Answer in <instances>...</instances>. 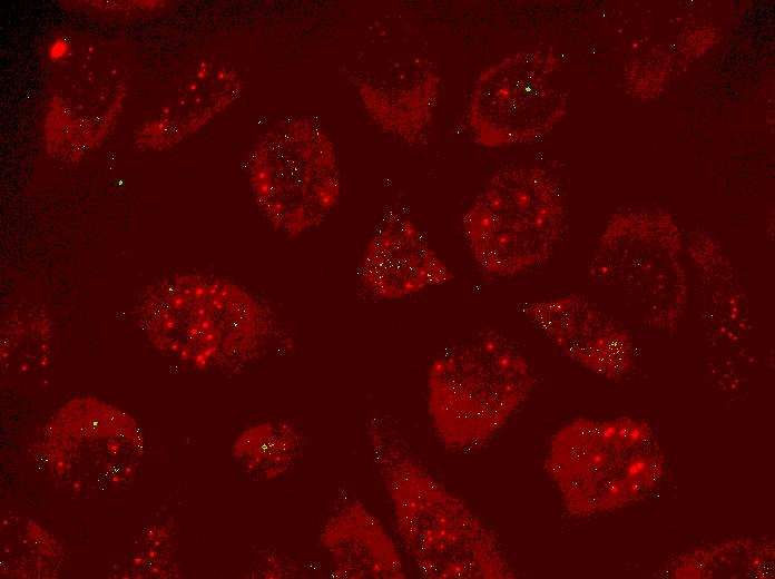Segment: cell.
<instances>
[{
    "label": "cell",
    "mask_w": 775,
    "mask_h": 579,
    "mask_svg": "<svg viewBox=\"0 0 775 579\" xmlns=\"http://www.w3.org/2000/svg\"><path fill=\"white\" fill-rule=\"evenodd\" d=\"M366 438L400 543L419 573L434 579L516 577L498 536L423 464L394 423L372 418Z\"/></svg>",
    "instance_id": "cell-1"
},
{
    "label": "cell",
    "mask_w": 775,
    "mask_h": 579,
    "mask_svg": "<svg viewBox=\"0 0 775 579\" xmlns=\"http://www.w3.org/2000/svg\"><path fill=\"white\" fill-rule=\"evenodd\" d=\"M135 313L155 347L202 371H237L281 335L275 311L265 300L204 273L149 284L136 298Z\"/></svg>",
    "instance_id": "cell-2"
},
{
    "label": "cell",
    "mask_w": 775,
    "mask_h": 579,
    "mask_svg": "<svg viewBox=\"0 0 775 579\" xmlns=\"http://www.w3.org/2000/svg\"><path fill=\"white\" fill-rule=\"evenodd\" d=\"M534 371L519 346L494 330H479L447 346L429 366L426 410L450 452L488 445L524 404Z\"/></svg>",
    "instance_id": "cell-3"
},
{
    "label": "cell",
    "mask_w": 775,
    "mask_h": 579,
    "mask_svg": "<svg viewBox=\"0 0 775 579\" xmlns=\"http://www.w3.org/2000/svg\"><path fill=\"white\" fill-rule=\"evenodd\" d=\"M663 463L646 423L578 418L551 438L546 469L568 512L588 517L645 497L659 481Z\"/></svg>",
    "instance_id": "cell-4"
},
{
    "label": "cell",
    "mask_w": 775,
    "mask_h": 579,
    "mask_svg": "<svg viewBox=\"0 0 775 579\" xmlns=\"http://www.w3.org/2000/svg\"><path fill=\"white\" fill-rule=\"evenodd\" d=\"M565 203L545 170L509 166L497 171L462 219L471 254L484 273L511 277L542 265L561 235Z\"/></svg>",
    "instance_id": "cell-5"
},
{
    "label": "cell",
    "mask_w": 775,
    "mask_h": 579,
    "mask_svg": "<svg viewBox=\"0 0 775 579\" xmlns=\"http://www.w3.org/2000/svg\"><path fill=\"white\" fill-rule=\"evenodd\" d=\"M591 278L619 292L651 326L673 331L683 318L687 282L674 224L664 216H618L588 267Z\"/></svg>",
    "instance_id": "cell-6"
},
{
    "label": "cell",
    "mask_w": 775,
    "mask_h": 579,
    "mask_svg": "<svg viewBox=\"0 0 775 579\" xmlns=\"http://www.w3.org/2000/svg\"><path fill=\"white\" fill-rule=\"evenodd\" d=\"M251 181L265 217L292 237L318 226L341 188L333 147L303 122L284 125L265 138L253 158Z\"/></svg>",
    "instance_id": "cell-7"
},
{
    "label": "cell",
    "mask_w": 775,
    "mask_h": 579,
    "mask_svg": "<svg viewBox=\"0 0 775 579\" xmlns=\"http://www.w3.org/2000/svg\"><path fill=\"white\" fill-rule=\"evenodd\" d=\"M555 58L543 52L506 57L478 77L467 118L474 140L503 147L532 140L550 130L565 110V96L550 82Z\"/></svg>",
    "instance_id": "cell-8"
},
{
    "label": "cell",
    "mask_w": 775,
    "mask_h": 579,
    "mask_svg": "<svg viewBox=\"0 0 775 579\" xmlns=\"http://www.w3.org/2000/svg\"><path fill=\"white\" fill-rule=\"evenodd\" d=\"M523 317L562 353L607 379L627 374L636 349L629 333L595 303L570 294L519 305Z\"/></svg>",
    "instance_id": "cell-9"
},
{
    "label": "cell",
    "mask_w": 775,
    "mask_h": 579,
    "mask_svg": "<svg viewBox=\"0 0 775 579\" xmlns=\"http://www.w3.org/2000/svg\"><path fill=\"white\" fill-rule=\"evenodd\" d=\"M452 278V271L418 226L395 212L381 220L357 268L361 287L370 296L386 301L412 296Z\"/></svg>",
    "instance_id": "cell-10"
},
{
    "label": "cell",
    "mask_w": 775,
    "mask_h": 579,
    "mask_svg": "<svg viewBox=\"0 0 775 579\" xmlns=\"http://www.w3.org/2000/svg\"><path fill=\"white\" fill-rule=\"evenodd\" d=\"M340 578L405 577L398 542L360 500L342 494L332 503L318 533Z\"/></svg>",
    "instance_id": "cell-11"
},
{
    "label": "cell",
    "mask_w": 775,
    "mask_h": 579,
    "mask_svg": "<svg viewBox=\"0 0 775 579\" xmlns=\"http://www.w3.org/2000/svg\"><path fill=\"white\" fill-rule=\"evenodd\" d=\"M301 430L283 420H264L246 428L236 439L233 452L238 463L263 480L285 475L304 450Z\"/></svg>",
    "instance_id": "cell-12"
}]
</instances>
